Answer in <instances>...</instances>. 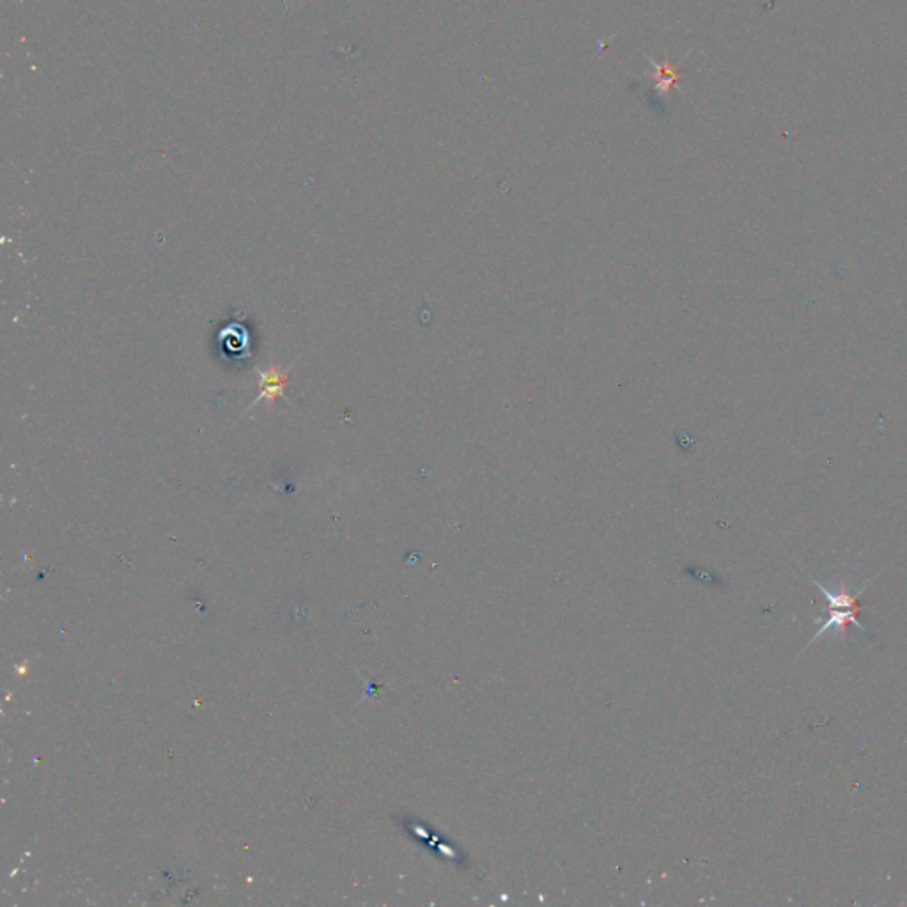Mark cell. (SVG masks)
Instances as JSON below:
<instances>
[{
    "instance_id": "6da1fadb",
    "label": "cell",
    "mask_w": 907,
    "mask_h": 907,
    "mask_svg": "<svg viewBox=\"0 0 907 907\" xmlns=\"http://www.w3.org/2000/svg\"><path fill=\"white\" fill-rule=\"evenodd\" d=\"M808 578L812 580V583H814V585L821 590V594H823V595L826 597V601L830 603V619H828V620L821 626V629L814 635V638L808 642V645H812L816 640H819V638H821V635H823V633H826V631H830V629H835L837 633L844 635V633L848 631V627H849V626H855V627H858L860 631L867 633L865 626L858 620V615H860V611H862V606H860V595H862V594H864V592H865V590L872 585V581H874V578H876V576H874V578H871V580H867V583H865V585H862L856 592H851V588H849L846 583H842L839 590H830V588H828V587H824L821 581H817L814 576H810V574H808ZM808 645H807V647H808Z\"/></svg>"
},
{
    "instance_id": "7a4b0ae2",
    "label": "cell",
    "mask_w": 907,
    "mask_h": 907,
    "mask_svg": "<svg viewBox=\"0 0 907 907\" xmlns=\"http://www.w3.org/2000/svg\"><path fill=\"white\" fill-rule=\"evenodd\" d=\"M218 344L224 360H243L250 357V335L247 328L240 323H234L224 328L218 335Z\"/></svg>"
},
{
    "instance_id": "3957f363",
    "label": "cell",
    "mask_w": 907,
    "mask_h": 907,
    "mask_svg": "<svg viewBox=\"0 0 907 907\" xmlns=\"http://www.w3.org/2000/svg\"><path fill=\"white\" fill-rule=\"evenodd\" d=\"M259 375H261V394L254 401V405L263 399H268L270 403H273L277 398H286V394H284V389L288 383L286 373H280L279 369H270L268 373L259 371Z\"/></svg>"
}]
</instances>
